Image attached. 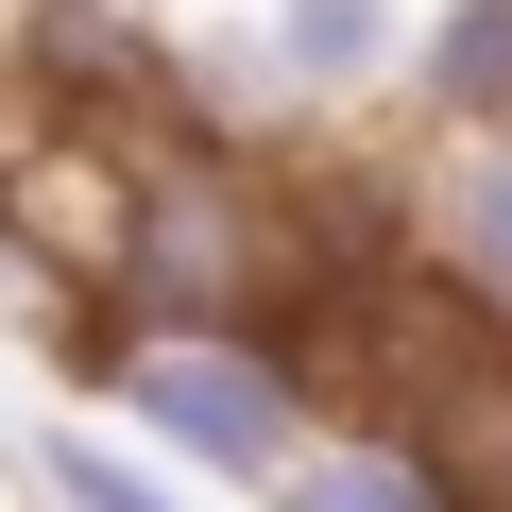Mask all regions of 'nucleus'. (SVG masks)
I'll use <instances>...</instances> for the list:
<instances>
[{
    "label": "nucleus",
    "mask_w": 512,
    "mask_h": 512,
    "mask_svg": "<svg viewBox=\"0 0 512 512\" xmlns=\"http://www.w3.org/2000/svg\"><path fill=\"white\" fill-rule=\"evenodd\" d=\"M86 274H103V325H256L308 274V222L222 137H137V154H103Z\"/></svg>",
    "instance_id": "nucleus-1"
},
{
    "label": "nucleus",
    "mask_w": 512,
    "mask_h": 512,
    "mask_svg": "<svg viewBox=\"0 0 512 512\" xmlns=\"http://www.w3.org/2000/svg\"><path fill=\"white\" fill-rule=\"evenodd\" d=\"M69 376L120 444L239 478V495H291V461L325 444V359L274 325H103V342H69Z\"/></svg>",
    "instance_id": "nucleus-2"
},
{
    "label": "nucleus",
    "mask_w": 512,
    "mask_h": 512,
    "mask_svg": "<svg viewBox=\"0 0 512 512\" xmlns=\"http://www.w3.org/2000/svg\"><path fill=\"white\" fill-rule=\"evenodd\" d=\"M393 222H410L427 274H444V308L512 325V137H427L410 188H393Z\"/></svg>",
    "instance_id": "nucleus-3"
},
{
    "label": "nucleus",
    "mask_w": 512,
    "mask_h": 512,
    "mask_svg": "<svg viewBox=\"0 0 512 512\" xmlns=\"http://www.w3.org/2000/svg\"><path fill=\"white\" fill-rule=\"evenodd\" d=\"M410 0H256V86H274L291 120H325V103H393L410 86Z\"/></svg>",
    "instance_id": "nucleus-4"
},
{
    "label": "nucleus",
    "mask_w": 512,
    "mask_h": 512,
    "mask_svg": "<svg viewBox=\"0 0 512 512\" xmlns=\"http://www.w3.org/2000/svg\"><path fill=\"white\" fill-rule=\"evenodd\" d=\"M393 103H410L427 137H512V0H427Z\"/></svg>",
    "instance_id": "nucleus-5"
},
{
    "label": "nucleus",
    "mask_w": 512,
    "mask_h": 512,
    "mask_svg": "<svg viewBox=\"0 0 512 512\" xmlns=\"http://www.w3.org/2000/svg\"><path fill=\"white\" fill-rule=\"evenodd\" d=\"M274 512H478V495L427 461V427H325V444L291 461Z\"/></svg>",
    "instance_id": "nucleus-6"
},
{
    "label": "nucleus",
    "mask_w": 512,
    "mask_h": 512,
    "mask_svg": "<svg viewBox=\"0 0 512 512\" xmlns=\"http://www.w3.org/2000/svg\"><path fill=\"white\" fill-rule=\"evenodd\" d=\"M18 478H35L52 512H188V495H171V478H154V461H137V444H120L103 410H69V427H35V444H18Z\"/></svg>",
    "instance_id": "nucleus-7"
}]
</instances>
